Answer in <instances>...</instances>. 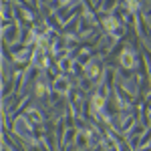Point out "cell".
Listing matches in <instances>:
<instances>
[{
	"label": "cell",
	"instance_id": "5",
	"mask_svg": "<svg viewBox=\"0 0 151 151\" xmlns=\"http://www.w3.org/2000/svg\"><path fill=\"white\" fill-rule=\"evenodd\" d=\"M139 151H151V145H147V147H143V149H139Z\"/></svg>",
	"mask_w": 151,
	"mask_h": 151
},
{
	"label": "cell",
	"instance_id": "4",
	"mask_svg": "<svg viewBox=\"0 0 151 151\" xmlns=\"http://www.w3.org/2000/svg\"><path fill=\"white\" fill-rule=\"evenodd\" d=\"M63 2V6H69V4H73V0H60Z\"/></svg>",
	"mask_w": 151,
	"mask_h": 151
},
{
	"label": "cell",
	"instance_id": "2",
	"mask_svg": "<svg viewBox=\"0 0 151 151\" xmlns=\"http://www.w3.org/2000/svg\"><path fill=\"white\" fill-rule=\"evenodd\" d=\"M20 32H22V26L18 22H12L10 26L2 28V42H8V45H16L20 40Z\"/></svg>",
	"mask_w": 151,
	"mask_h": 151
},
{
	"label": "cell",
	"instance_id": "3",
	"mask_svg": "<svg viewBox=\"0 0 151 151\" xmlns=\"http://www.w3.org/2000/svg\"><path fill=\"white\" fill-rule=\"evenodd\" d=\"M119 4H121V0H101V2L97 4V8L103 10V12H113Z\"/></svg>",
	"mask_w": 151,
	"mask_h": 151
},
{
	"label": "cell",
	"instance_id": "1",
	"mask_svg": "<svg viewBox=\"0 0 151 151\" xmlns=\"http://www.w3.org/2000/svg\"><path fill=\"white\" fill-rule=\"evenodd\" d=\"M105 73H107V65H105V60H103V58H95L93 63L85 69V77L91 79V81L97 85V83L103 81Z\"/></svg>",
	"mask_w": 151,
	"mask_h": 151
}]
</instances>
